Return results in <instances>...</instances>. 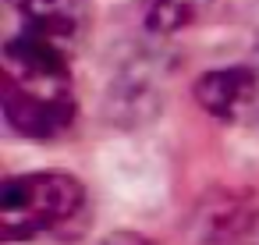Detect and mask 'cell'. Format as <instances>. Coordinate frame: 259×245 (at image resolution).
I'll return each instance as SVG.
<instances>
[{"label": "cell", "mask_w": 259, "mask_h": 245, "mask_svg": "<svg viewBox=\"0 0 259 245\" xmlns=\"http://www.w3.org/2000/svg\"><path fill=\"white\" fill-rule=\"evenodd\" d=\"M4 121L22 139H57L75 121L71 71L61 61L4 57Z\"/></svg>", "instance_id": "cell-1"}, {"label": "cell", "mask_w": 259, "mask_h": 245, "mask_svg": "<svg viewBox=\"0 0 259 245\" xmlns=\"http://www.w3.org/2000/svg\"><path fill=\"white\" fill-rule=\"evenodd\" d=\"M85 22V0H0V54L71 64Z\"/></svg>", "instance_id": "cell-2"}, {"label": "cell", "mask_w": 259, "mask_h": 245, "mask_svg": "<svg viewBox=\"0 0 259 245\" xmlns=\"http://www.w3.org/2000/svg\"><path fill=\"white\" fill-rule=\"evenodd\" d=\"M85 206V188L64 171H32L4 181L0 192V227L11 241L57 231Z\"/></svg>", "instance_id": "cell-3"}, {"label": "cell", "mask_w": 259, "mask_h": 245, "mask_svg": "<svg viewBox=\"0 0 259 245\" xmlns=\"http://www.w3.org/2000/svg\"><path fill=\"white\" fill-rule=\"evenodd\" d=\"M195 100L220 121H245L259 114V68H209L192 86Z\"/></svg>", "instance_id": "cell-4"}, {"label": "cell", "mask_w": 259, "mask_h": 245, "mask_svg": "<svg viewBox=\"0 0 259 245\" xmlns=\"http://www.w3.org/2000/svg\"><path fill=\"white\" fill-rule=\"evenodd\" d=\"M206 8L209 0H146V25L153 32H174L195 22V15H202Z\"/></svg>", "instance_id": "cell-5"}, {"label": "cell", "mask_w": 259, "mask_h": 245, "mask_svg": "<svg viewBox=\"0 0 259 245\" xmlns=\"http://www.w3.org/2000/svg\"><path fill=\"white\" fill-rule=\"evenodd\" d=\"M107 245H153V241H146L139 234H117V238H107Z\"/></svg>", "instance_id": "cell-6"}]
</instances>
